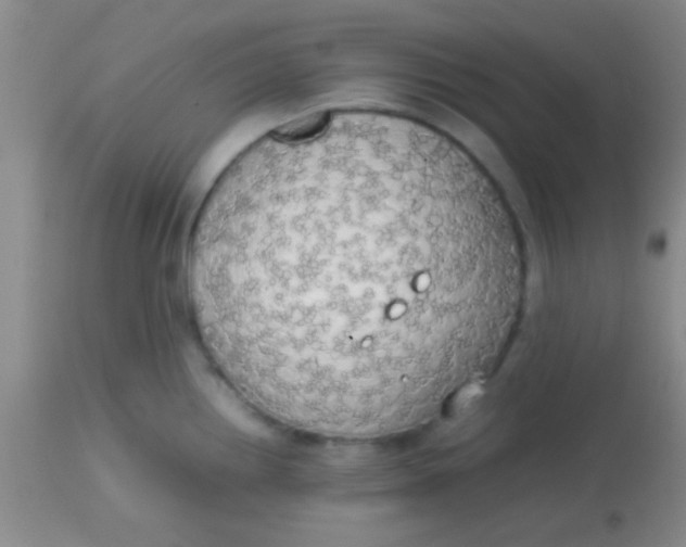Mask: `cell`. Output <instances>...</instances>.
<instances>
[{"label": "cell", "mask_w": 686, "mask_h": 547, "mask_svg": "<svg viewBox=\"0 0 686 547\" xmlns=\"http://www.w3.org/2000/svg\"><path fill=\"white\" fill-rule=\"evenodd\" d=\"M188 282L204 343L246 399L345 434L420 414L505 275L444 171L334 138L228 167L196 219Z\"/></svg>", "instance_id": "cell-1"}]
</instances>
